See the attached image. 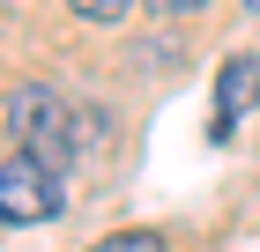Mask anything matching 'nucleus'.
Returning <instances> with one entry per match:
<instances>
[{
    "label": "nucleus",
    "instance_id": "39448f33",
    "mask_svg": "<svg viewBox=\"0 0 260 252\" xmlns=\"http://www.w3.org/2000/svg\"><path fill=\"white\" fill-rule=\"evenodd\" d=\"M89 252H171L156 230H112V237H97Z\"/></svg>",
    "mask_w": 260,
    "mask_h": 252
},
{
    "label": "nucleus",
    "instance_id": "1a4fd4ad",
    "mask_svg": "<svg viewBox=\"0 0 260 252\" xmlns=\"http://www.w3.org/2000/svg\"><path fill=\"white\" fill-rule=\"evenodd\" d=\"M245 15H260V0H245Z\"/></svg>",
    "mask_w": 260,
    "mask_h": 252
},
{
    "label": "nucleus",
    "instance_id": "f257e3e1",
    "mask_svg": "<svg viewBox=\"0 0 260 252\" xmlns=\"http://www.w3.org/2000/svg\"><path fill=\"white\" fill-rule=\"evenodd\" d=\"M0 134L15 141V156H38L45 171H67V156H75V104L52 82H15L0 97Z\"/></svg>",
    "mask_w": 260,
    "mask_h": 252
},
{
    "label": "nucleus",
    "instance_id": "0eeeda50",
    "mask_svg": "<svg viewBox=\"0 0 260 252\" xmlns=\"http://www.w3.org/2000/svg\"><path fill=\"white\" fill-rule=\"evenodd\" d=\"M141 8H149V15H171V22H186V15H201L208 0H141Z\"/></svg>",
    "mask_w": 260,
    "mask_h": 252
},
{
    "label": "nucleus",
    "instance_id": "20e7f679",
    "mask_svg": "<svg viewBox=\"0 0 260 252\" xmlns=\"http://www.w3.org/2000/svg\"><path fill=\"white\" fill-rule=\"evenodd\" d=\"M75 149H82V156L112 149V119H104V112H75Z\"/></svg>",
    "mask_w": 260,
    "mask_h": 252
},
{
    "label": "nucleus",
    "instance_id": "423d86ee",
    "mask_svg": "<svg viewBox=\"0 0 260 252\" xmlns=\"http://www.w3.org/2000/svg\"><path fill=\"white\" fill-rule=\"evenodd\" d=\"M67 8H75L82 22H97V30H112V22L134 15V0H67Z\"/></svg>",
    "mask_w": 260,
    "mask_h": 252
},
{
    "label": "nucleus",
    "instance_id": "7ed1b4c3",
    "mask_svg": "<svg viewBox=\"0 0 260 252\" xmlns=\"http://www.w3.org/2000/svg\"><path fill=\"white\" fill-rule=\"evenodd\" d=\"M260 104V52H238V59H223L216 67V104H208V126L223 134H238V119Z\"/></svg>",
    "mask_w": 260,
    "mask_h": 252
},
{
    "label": "nucleus",
    "instance_id": "f03ea898",
    "mask_svg": "<svg viewBox=\"0 0 260 252\" xmlns=\"http://www.w3.org/2000/svg\"><path fill=\"white\" fill-rule=\"evenodd\" d=\"M67 208L60 171H45L38 156H8L0 163V223H52Z\"/></svg>",
    "mask_w": 260,
    "mask_h": 252
},
{
    "label": "nucleus",
    "instance_id": "6e6552de",
    "mask_svg": "<svg viewBox=\"0 0 260 252\" xmlns=\"http://www.w3.org/2000/svg\"><path fill=\"white\" fill-rule=\"evenodd\" d=\"M179 59V45H134V67H171Z\"/></svg>",
    "mask_w": 260,
    "mask_h": 252
}]
</instances>
